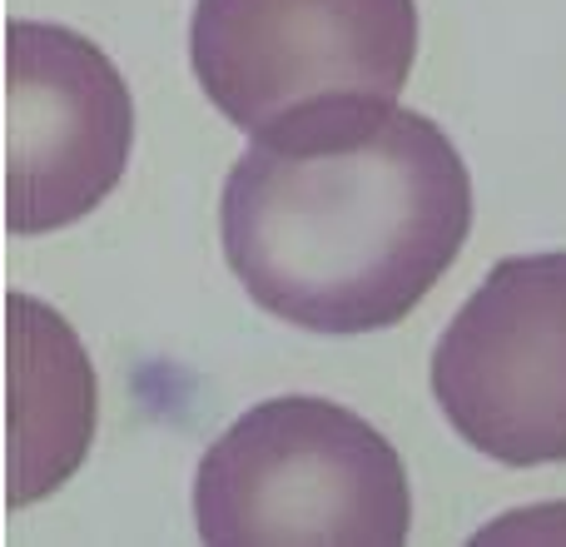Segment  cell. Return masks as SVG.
Segmentation results:
<instances>
[{"label": "cell", "instance_id": "7a4b0ae2", "mask_svg": "<svg viewBox=\"0 0 566 547\" xmlns=\"http://www.w3.org/2000/svg\"><path fill=\"white\" fill-rule=\"evenodd\" d=\"M195 528L209 547H398L412 528L408 468L353 409L283 393L205 448Z\"/></svg>", "mask_w": 566, "mask_h": 547}, {"label": "cell", "instance_id": "5b68a950", "mask_svg": "<svg viewBox=\"0 0 566 547\" xmlns=\"http://www.w3.org/2000/svg\"><path fill=\"white\" fill-rule=\"evenodd\" d=\"M135 100L115 60L70 25H6V229L55 235L125 179Z\"/></svg>", "mask_w": 566, "mask_h": 547}, {"label": "cell", "instance_id": "277c9868", "mask_svg": "<svg viewBox=\"0 0 566 547\" xmlns=\"http://www.w3.org/2000/svg\"><path fill=\"white\" fill-rule=\"evenodd\" d=\"M432 399L472 453L566 463V249L502 259L432 349Z\"/></svg>", "mask_w": 566, "mask_h": 547}, {"label": "cell", "instance_id": "6da1fadb", "mask_svg": "<svg viewBox=\"0 0 566 547\" xmlns=\"http://www.w3.org/2000/svg\"><path fill=\"white\" fill-rule=\"evenodd\" d=\"M472 179L438 120L343 100L249 140L219 195L224 265L303 333L402 323L458 265Z\"/></svg>", "mask_w": 566, "mask_h": 547}, {"label": "cell", "instance_id": "3957f363", "mask_svg": "<svg viewBox=\"0 0 566 547\" xmlns=\"http://www.w3.org/2000/svg\"><path fill=\"white\" fill-rule=\"evenodd\" d=\"M418 40V0H195L189 65L209 105L259 140L303 110L398 100Z\"/></svg>", "mask_w": 566, "mask_h": 547}, {"label": "cell", "instance_id": "8992f818", "mask_svg": "<svg viewBox=\"0 0 566 547\" xmlns=\"http://www.w3.org/2000/svg\"><path fill=\"white\" fill-rule=\"evenodd\" d=\"M99 379L80 333L45 299L6 293V508L60 493L90 458Z\"/></svg>", "mask_w": 566, "mask_h": 547}]
</instances>
